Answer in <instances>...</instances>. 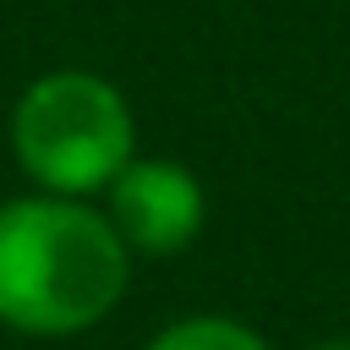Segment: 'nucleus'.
<instances>
[{
    "label": "nucleus",
    "instance_id": "5",
    "mask_svg": "<svg viewBox=\"0 0 350 350\" xmlns=\"http://www.w3.org/2000/svg\"><path fill=\"white\" fill-rule=\"evenodd\" d=\"M306 350H350V339H323V345H306Z\"/></svg>",
    "mask_w": 350,
    "mask_h": 350
},
{
    "label": "nucleus",
    "instance_id": "2",
    "mask_svg": "<svg viewBox=\"0 0 350 350\" xmlns=\"http://www.w3.org/2000/svg\"><path fill=\"white\" fill-rule=\"evenodd\" d=\"M11 153L38 191L93 197L137 153V120L109 77L82 66L44 71L11 109Z\"/></svg>",
    "mask_w": 350,
    "mask_h": 350
},
{
    "label": "nucleus",
    "instance_id": "4",
    "mask_svg": "<svg viewBox=\"0 0 350 350\" xmlns=\"http://www.w3.org/2000/svg\"><path fill=\"white\" fill-rule=\"evenodd\" d=\"M142 350H268V339L235 317H180L170 328H159Z\"/></svg>",
    "mask_w": 350,
    "mask_h": 350
},
{
    "label": "nucleus",
    "instance_id": "3",
    "mask_svg": "<svg viewBox=\"0 0 350 350\" xmlns=\"http://www.w3.org/2000/svg\"><path fill=\"white\" fill-rule=\"evenodd\" d=\"M109 191V224L126 241L131 257H175L197 241L208 219L202 180L175 159H126V170L104 186Z\"/></svg>",
    "mask_w": 350,
    "mask_h": 350
},
{
    "label": "nucleus",
    "instance_id": "1",
    "mask_svg": "<svg viewBox=\"0 0 350 350\" xmlns=\"http://www.w3.org/2000/svg\"><path fill=\"white\" fill-rule=\"evenodd\" d=\"M131 284V252L109 213L33 191L0 202V323L27 339H71L104 323Z\"/></svg>",
    "mask_w": 350,
    "mask_h": 350
}]
</instances>
